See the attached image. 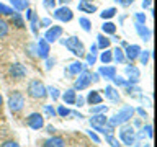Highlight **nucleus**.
Instances as JSON below:
<instances>
[{"label": "nucleus", "mask_w": 157, "mask_h": 147, "mask_svg": "<svg viewBox=\"0 0 157 147\" xmlns=\"http://www.w3.org/2000/svg\"><path fill=\"white\" fill-rule=\"evenodd\" d=\"M141 5H142V8H151V5H152V0H142L141 2Z\"/></svg>", "instance_id": "nucleus-53"}, {"label": "nucleus", "mask_w": 157, "mask_h": 147, "mask_svg": "<svg viewBox=\"0 0 157 147\" xmlns=\"http://www.w3.org/2000/svg\"><path fill=\"white\" fill-rule=\"evenodd\" d=\"M29 26H31V31L33 34H38V15L33 12L31 18H29Z\"/></svg>", "instance_id": "nucleus-35"}, {"label": "nucleus", "mask_w": 157, "mask_h": 147, "mask_svg": "<svg viewBox=\"0 0 157 147\" xmlns=\"http://www.w3.org/2000/svg\"><path fill=\"white\" fill-rule=\"evenodd\" d=\"M132 116H134V108H132V106H123L115 116L108 119V124L113 126V127L121 126V124H126V123L131 121Z\"/></svg>", "instance_id": "nucleus-2"}, {"label": "nucleus", "mask_w": 157, "mask_h": 147, "mask_svg": "<svg viewBox=\"0 0 157 147\" xmlns=\"http://www.w3.org/2000/svg\"><path fill=\"white\" fill-rule=\"evenodd\" d=\"M46 131L49 132V134H54V132H56V127L54 126H46Z\"/></svg>", "instance_id": "nucleus-58"}, {"label": "nucleus", "mask_w": 157, "mask_h": 147, "mask_svg": "<svg viewBox=\"0 0 157 147\" xmlns=\"http://www.w3.org/2000/svg\"><path fill=\"white\" fill-rule=\"evenodd\" d=\"M8 108L12 113H20L25 108V96L21 92H13L8 96Z\"/></svg>", "instance_id": "nucleus-5"}, {"label": "nucleus", "mask_w": 157, "mask_h": 147, "mask_svg": "<svg viewBox=\"0 0 157 147\" xmlns=\"http://www.w3.org/2000/svg\"><path fill=\"white\" fill-rule=\"evenodd\" d=\"M82 2H92V0H82Z\"/></svg>", "instance_id": "nucleus-62"}, {"label": "nucleus", "mask_w": 157, "mask_h": 147, "mask_svg": "<svg viewBox=\"0 0 157 147\" xmlns=\"http://www.w3.org/2000/svg\"><path fill=\"white\" fill-rule=\"evenodd\" d=\"M123 51H124V56H126L128 61L132 62V61H136V59H137V56H139V52L142 51V49H141L139 44H128Z\"/></svg>", "instance_id": "nucleus-13"}, {"label": "nucleus", "mask_w": 157, "mask_h": 147, "mask_svg": "<svg viewBox=\"0 0 157 147\" xmlns=\"http://www.w3.org/2000/svg\"><path fill=\"white\" fill-rule=\"evenodd\" d=\"M46 61V70H51V69L54 67V64H56V59H51V57H48V59H44Z\"/></svg>", "instance_id": "nucleus-49"}, {"label": "nucleus", "mask_w": 157, "mask_h": 147, "mask_svg": "<svg viewBox=\"0 0 157 147\" xmlns=\"http://www.w3.org/2000/svg\"><path fill=\"white\" fill-rule=\"evenodd\" d=\"M8 31H10V26H8V23L5 21V20H2V18H0V39L7 38V36H8Z\"/></svg>", "instance_id": "nucleus-31"}, {"label": "nucleus", "mask_w": 157, "mask_h": 147, "mask_svg": "<svg viewBox=\"0 0 157 147\" xmlns=\"http://www.w3.org/2000/svg\"><path fill=\"white\" fill-rule=\"evenodd\" d=\"M74 105H75V106H78V108H80V106H83V105H85V98H83V96H80V95H78V96H75V103H74Z\"/></svg>", "instance_id": "nucleus-50"}, {"label": "nucleus", "mask_w": 157, "mask_h": 147, "mask_svg": "<svg viewBox=\"0 0 157 147\" xmlns=\"http://www.w3.org/2000/svg\"><path fill=\"white\" fill-rule=\"evenodd\" d=\"M12 24H13V26H17V28H25V20L21 17V13L13 12V15H12Z\"/></svg>", "instance_id": "nucleus-28"}, {"label": "nucleus", "mask_w": 157, "mask_h": 147, "mask_svg": "<svg viewBox=\"0 0 157 147\" xmlns=\"http://www.w3.org/2000/svg\"><path fill=\"white\" fill-rule=\"evenodd\" d=\"M123 88H124V93H126L128 96H131V98H139V100L142 98V90H141L137 85H131V83H128V85L123 87Z\"/></svg>", "instance_id": "nucleus-19"}, {"label": "nucleus", "mask_w": 157, "mask_h": 147, "mask_svg": "<svg viewBox=\"0 0 157 147\" xmlns=\"http://www.w3.org/2000/svg\"><path fill=\"white\" fill-rule=\"evenodd\" d=\"M62 36V26H59V24H51L48 29H46V33H44V39L51 44V43H56L57 39H61Z\"/></svg>", "instance_id": "nucleus-8"}, {"label": "nucleus", "mask_w": 157, "mask_h": 147, "mask_svg": "<svg viewBox=\"0 0 157 147\" xmlns=\"http://www.w3.org/2000/svg\"><path fill=\"white\" fill-rule=\"evenodd\" d=\"M87 134H88V137H90V139H92L93 142H95V144H100V137H98V136H97L92 129H90V131H87Z\"/></svg>", "instance_id": "nucleus-48"}, {"label": "nucleus", "mask_w": 157, "mask_h": 147, "mask_svg": "<svg viewBox=\"0 0 157 147\" xmlns=\"http://www.w3.org/2000/svg\"><path fill=\"white\" fill-rule=\"evenodd\" d=\"M111 52H113V61H115L116 64H124V62H126V56H124V51H123V47L116 46Z\"/></svg>", "instance_id": "nucleus-23"}, {"label": "nucleus", "mask_w": 157, "mask_h": 147, "mask_svg": "<svg viewBox=\"0 0 157 147\" xmlns=\"http://www.w3.org/2000/svg\"><path fill=\"white\" fill-rule=\"evenodd\" d=\"M105 141L108 142V144H111V147H120V145H121V144H120V141L113 137V134H108V136H105Z\"/></svg>", "instance_id": "nucleus-42"}, {"label": "nucleus", "mask_w": 157, "mask_h": 147, "mask_svg": "<svg viewBox=\"0 0 157 147\" xmlns=\"http://www.w3.org/2000/svg\"><path fill=\"white\" fill-rule=\"evenodd\" d=\"M43 110H44V113H46V116H48V118H54V116L57 115L56 110H54L51 105H44V106H43Z\"/></svg>", "instance_id": "nucleus-41"}, {"label": "nucleus", "mask_w": 157, "mask_h": 147, "mask_svg": "<svg viewBox=\"0 0 157 147\" xmlns=\"http://www.w3.org/2000/svg\"><path fill=\"white\" fill-rule=\"evenodd\" d=\"M49 52H51V46L44 38H39V41L36 43V56L41 59H48Z\"/></svg>", "instance_id": "nucleus-11"}, {"label": "nucleus", "mask_w": 157, "mask_h": 147, "mask_svg": "<svg viewBox=\"0 0 157 147\" xmlns=\"http://www.w3.org/2000/svg\"><path fill=\"white\" fill-rule=\"evenodd\" d=\"M61 96H62V100H64V103H66V105H74V103H75L77 93H75V90H74V88H69V90H66Z\"/></svg>", "instance_id": "nucleus-24"}, {"label": "nucleus", "mask_w": 157, "mask_h": 147, "mask_svg": "<svg viewBox=\"0 0 157 147\" xmlns=\"http://www.w3.org/2000/svg\"><path fill=\"white\" fill-rule=\"evenodd\" d=\"M59 43L62 44L64 47H67L69 51H71L74 56H77L78 59H82V57H85V46H83V43L78 39L77 36H69L66 39H57Z\"/></svg>", "instance_id": "nucleus-1"}, {"label": "nucleus", "mask_w": 157, "mask_h": 147, "mask_svg": "<svg viewBox=\"0 0 157 147\" xmlns=\"http://www.w3.org/2000/svg\"><path fill=\"white\" fill-rule=\"evenodd\" d=\"M97 51H98V46H97V43H95V44H92V46H90V52L92 54H97Z\"/></svg>", "instance_id": "nucleus-57"}, {"label": "nucleus", "mask_w": 157, "mask_h": 147, "mask_svg": "<svg viewBox=\"0 0 157 147\" xmlns=\"http://www.w3.org/2000/svg\"><path fill=\"white\" fill-rule=\"evenodd\" d=\"M28 51H29V54H31V56H34V54H36V44H29V46H28Z\"/></svg>", "instance_id": "nucleus-55"}, {"label": "nucleus", "mask_w": 157, "mask_h": 147, "mask_svg": "<svg viewBox=\"0 0 157 147\" xmlns=\"http://www.w3.org/2000/svg\"><path fill=\"white\" fill-rule=\"evenodd\" d=\"M31 15H33V10L31 8H26V20L29 21V18H31Z\"/></svg>", "instance_id": "nucleus-59"}, {"label": "nucleus", "mask_w": 157, "mask_h": 147, "mask_svg": "<svg viewBox=\"0 0 157 147\" xmlns=\"http://www.w3.org/2000/svg\"><path fill=\"white\" fill-rule=\"evenodd\" d=\"M142 131H144L147 139H152V124H146L144 127H142Z\"/></svg>", "instance_id": "nucleus-45"}, {"label": "nucleus", "mask_w": 157, "mask_h": 147, "mask_svg": "<svg viewBox=\"0 0 157 147\" xmlns=\"http://www.w3.org/2000/svg\"><path fill=\"white\" fill-rule=\"evenodd\" d=\"M56 2L62 3V5H66V3H69V2H72V0H56Z\"/></svg>", "instance_id": "nucleus-60"}, {"label": "nucleus", "mask_w": 157, "mask_h": 147, "mask_svg": "<svg viewBox=\"0 0 157 147\" xmlns=\"http://www.w3.org/2000/svg\"><path fill=\"white\" fill-rule=\"evenodd\" d=\"M78 10L83 13H95L97 12V5H93L92 2H80L78 3Z\"/></svg>", "instance_id": "nucleus-26"}, {"label": "nucleus", "mask_w": 157, "mask_h": 147, "mask_svg": "<svg viewBox=\"0 0 157 147\" xmlns=\"http://www.w3.org/2000/svg\"><path fill=\"white\" fill-rule=\"evenodd\" d=\"M78 24H80L82 29H83V31H87V33L92 29V21L87 17H80V18H78Z\"/></svg>", "instance_id": "nucleus-32"}, {"label": "nucleus", "mask_w": 157, "mask_h": 147, "mask_svg": "<svg viewBox=\"0 0 157 147\" xmlns=\"http://www.w3.org/2000/svg\"><path fill=\"white\" fill-rule=\"evenodd\" d=\"M108 123V118H106V113H98V115H92L90 118V126L95 127V126H105Z\"/></svg>", "instance_id": "nucleus-20"}, {"label": "nucleus", "mask_w": 157, "mask_h": 147, "mask_svg": "<svg viewBox=\"0 0 157 147\" xmlns=\"http://www.w3.org/2000/svg\"><path fill=\"white\" fill-rule=\"evenodd\" d=\"M44 147H66V142H64L62 137L52 136V137L44 141Z\"/></svg>", "instance_id": "nucleus-21"}, {"label": "nucleus", "mask_w": 157, "mask_h": 147, "mask_svg": "<svg viewBox=\"0 0 157 147\" xmlns=\"http://www.w3.org/2000/svg\"><path fill=\"white\" fill-rule=\"evenodd\" d=\"M0 147H20L18 142H15V141H7V142H3Z\"/></svg>", "instance_id": "nucleus-51"}, {"label": "nucleus", "mask_w": 157, "mask_h": 147, "mask_svg": "<svg viewBox=\"0 0 157 147\" xmlns=\"http://www.w3.org/2000/svg\"><path fill=\"white\" fill-rule=\"evenodd\" d=\"M134 111H137V115H139V116H142V118H147V113H146L144 108H137V110H134Z\"/></svg>", "instance_id": "nucleus-54"}, {"label": "nucleus", "mask_w": 157, "mask_h": 147, "mask_svg": "<svg viewBox=\"0 0 157 147\" xmlns=\"http://www.w3.org/2000/svg\"><path fill=\"white\" fill-rule=\"evenodd\" d=\"M120 139L123 141V144L124 145H132L134 142H137L136 139V131H134V127H132L131 124H121L120 126Z\"/></svg>", "instance_id": "nucleus-4"}, {"label": "nucleus", "mask_w": 157, "mask_h": 147, "mask_svg": "<svg viewBox=\"0 0 157 147\" xmlns=\"http://www.w3.org/2000/svg\"><path fill=\"white\" fill-rule=\"evenodd\" d=\"M0 15H3V17H12L13 8L8 7V5H5V3H0Z\"/></svg>", "instance_id": "nucleus-36"}, {"label": "nucleus", "mask_w": 157, "mask_h": 147, "mask_svg": "<svg viewBox=\"0 0 157 147\" xmlns=\"http://www.w3.org/2000/svg\"><path fill=\"white\" fill-rule=\"evenodd\" d=\"M85 61H87V66H95L97 64V54L87 52L85 54Z\"/></svg>", "instance_id": "nucleus-40"}, {"label": "nucleus", "mask_w": 157, "mask_h": 147, "mask_svg": "<svg viewBox=\"0 0 157 147\" xmlns=\"http://www.w3.org/2000/svg\"><path fill=\"white\" fill-rule=\"evenodd\" d=\"M90 77H92V82H95V83L100 82V74H98V72H95V74H90Z\"/></svg>", "instance_id": "nucleus-52"}, {"label": "nucleus", "mask_w": 157, "mask_h": 147, "mask_svg": "<svg viewBox=\"0 0 157 147\" xmlns=\"http://www.w3.org/2000/svg\"><path fill=\"white\" fill-rule=\"evenodd\" d=\"M108 111V106L106 105H93V106H90V113L92 115H98V113H106Z\"/></svg>", "instance_id": "nucleus-34"}, {"label": "nucleus", "mask_w": 157, "mask_h": 147, "mask_svg": "<svg viewBox=\"0 0 157 147\" xmlns=\"http://www.w3.org/2000/svg\"><path fill=\"white\" fill-rule=\"evenodd\" d=\"M110 44H111V39H108L106 34L100 33L97 36V46H98V49H110Z\"/></svg>", "instance_id": "nucleus-25"}, {"label": "nucleus", "mask_w": 157, "mask_h": 147, "mask_svg": "<svg viewBox=\"0 0 157 147\" xmlns=\"http://www.w3.org/2000/svg\"><path fill=\"white\" fill-rule=\"evenodd\" d=\"M87 69L85 64H82L80 61H74L72 64H69V67H67V74L69 75H74V77H77L80 72H83Z\"/></svg>", "instance_id": "nucleus-15"}, {"label": "nucleus", "mask_w": 157, "mask_h": 147, "mask_svg": "<svg viewBox=\"0 0 157 147\" xmlns=\"http://www.w3.org/2000/svg\"><path fill=\"white\" fill-rule=\"evenodd\" d=\"M131 147H151V144H147V142H144V144H141V142H134Z\"/></svg>", "instance_id": "nucleus-56"}, {"label": "nucleus", "mask_w": 157, "mask_h": 147, "mask_svg": "<svg viewBox=\"0 0 157 147\" xmlns=\"http://www.w3.org/2000/svg\"><path fill=\"white\" fill-rule=\"evenodd\" d=\"M52 21H51V18H43L41 21H39V28H48V26H51Z\"/></svg>", "instance_id": "nucleus-47"}, {"label": "nucleus", "mask_w": 157, "mask_h": 147, "mask_svg": "<svg viewBox=\"0 0 157 147\" xmlns=\"http://www.w3.org/2000/svg\"><path fill=\"white\" fill-rule=\"evenodd\" d=\"M85 101H87V105H90V106L100 105V103H103V96H101V93L98 90H92V92H88Z\"/></svg>", "instance_id": "nucleus-16"}, {"label": "nucleus", "mask_w": 157, "mask_h": 147, "mask_svg": "<svg viewBox=\"0 0 157 147\" xmlns=\"http://www.w3.org/2000/svg\"><path fill=\"white\" fill-rule=\"evenodd\" d=\"M98 74L103 77V78H106V80H111L113 77L116 75V67H113V66H101L100 69H98Z\"/></svg>", "instance_id": "nucleus-18"}, {"label": "nucleus", "mask_w": 157, "mask_h": 147, "mask_svg": "<svg viewBox=\"0 0 157 147\" xmlns=\"http://www.w3.org/2000/svg\"><path fill=\"white\" fill-rule=\"evenodd\" d=\"M52 17L57 20V21H61V23H69V21H72V18H74V13H72V10L66 7V5H62V7H59L54 10V13H52Z\"/></svg>", "instance_id": "nucleus-7"}, {"label": "nucleus", "mask_w": 157, "mask_h": 147, "mask_svg": "<svg viewBox=\"0 0 157 147\" xmlns=\"http://www.w3.org/2000/svg\"><path fill=\"white\" fill-rule=\"evenodd\" d=\"M78 78L75 82H74V90H78V92H82V90H85V88H88L90 87V83H92V77H90V72L87 70H83V72H80L77 75Z\"/></svg>", "instance_id": "nucleus-6"}, {"label": "nucleus", "mask_w": 157, "mask_h": 147, "mask_svg": "<svg viewBox=\"0 0 157 147\" xmlns=\"http://www.w3.org/2000/svg\"><path fill=\"white\" fill-rule=\"evenodd\" d=\"M3 105V98H2V95H0V106Z\"/></svg>", "instance_id": "nucleus-61"}, {"label": "nucleus", "mask_w": 157, "mask_h": 147, "mask_svg": "<svg viewBox=\"0 0 157 147\" xmlns=\"http://www.w3.org/2000/svg\"><path fill=\"white\" fill-rule=\"evenodd\" d=\"M103 92H105V98H106V100H110L113 103H120L121 95H120V92H118V88L111 87V85H106Z\"/></svg>", "instance_id": "nucleus-14"}, {"label": "nucleus", "mask_w": 157, "mask_h": 147, "mask_svg": "<svg viewBox=\"0 0 157 147\" xmlns=\"http://www.w3.org/2000/svg\"><path fill=\"white\" fill-rule=\"evenodd\" d=\"M8 74H10V75H12L13 78L20 80V78H25V77H26V67H25L23 64L15 62V64H12V66H10Z\"/></svg>", "instance_id": "nucleus-12"}, {"label": "nucleus", "mask_w": 157, "mask_h": 147, "mask_svg": "<svg viewBox=\"0 0 157 147\" xmlns=\"http://www.w3.org/2000/svg\"><path fill=\"white\" fill-rule=\"evenodd\" d=\"M134 26H136V33L139 34L141 39H144V41H151L152 31H151L149 28L144 26V24H141V23H134Z\"/></svg>", "instance_id": "nucleus-17"}, {"label": "nucleus", "mask_w": 157, "mask_h": 147, "mask_svg": "<svg viewBox=\"0 0 157 147\" xmlns=\"http://www.w3.org/2000/svg\"><path fill=\"white\" fill-rule=\"evenodd\" d=\"M48 92H49V95H51L52 101H57L59 98H61V93H59V90H57L56 87H49V88H48Z\"/></svg>", "instance_id": "nucleus-38"}, {"label": "nucleus", "mask_w": 157, "mask_h": 147, "mask_svg": "<svg viewBox=\"0 0 157 147\" xmlns=\"http://www.w3.org/2000/svg\"><path fill=\"white\" fill-rule=\"evenodd\" d=\"M10 5L15 12H25L29 8V0H10Z\"/></svg>", "instance_id": "nucleus-22"}, {"label": "nucleus", "mask_w": 157, "mask_h": 147, "mask_svg": "<svg viewBox=\"0 0 157 147\" xmlns=\"http://www.w3.org/2000/svg\"><path fill=\"white\" fill-rule=\"evenodd\" d=\"M124 74H126V77H128V83H131V85H137V83H139L141 70L136 66H132V64L126 66L124 67Z\"/></svg>", "instance_id": "nucleus-10"}, {"label": "nucleus", "mask_w": 157, "mask_h": 147, "mask_svg": "<svg viewBox=\"0 0 157 147\" xmlns=\"http://www.w3.org/2000/svg\"><path fill=\"white\" fill-rule=\"evenodd\" d=\"M151 51H141L139 56H137V59H139V62L142 64V66H147L149 64V59H151Z\"/></svg>", "instance_id": "nucleus-33"}, {"label": "nucleus", "mask_w": 157, "mask_h": 147, "mask_svg": "<svg viewBox=\"0 0 157 147\" xmlns=\"http://www.w3.org/2000/svg\"><path fill=\"white\" fill-rule=\"evenodd\" d=\"M113 82H115V85L116 87H126L128 85V78H124V77H121V75H115L111 78Z\"/></svg>", "instance_id": "nucleus-37"}, {"label": "nucleus", "mask_w": 157, "mask_h": 147, "mask_svg": "<svg viewBox=\"0 0 157 147\" xmlns=\"http://www.w3.org/2000/svg\"><path fill=\"white\" fill-rule=\"evenodd\" d=\"M115 2L118 3V5H120V7H129V5H132V3H134V0H115Z\"/></svg>", "instance_id": "nucleus-46"}, {"label": "nucleus", "mask_w": 157, "mask_h": 147, "mask_svg": "<svg viewBox=\"0 0 157 147\" xmlns=\"http://www.w3.org/2000/svg\"><path fill=\"white\" fill-rule=\"evenodd\" d=\"M26 124L28 127H31L34 131H39L44 127V116L39 115V113H31L28 118H26Z\"/></svg>", "instance_id": "nucleus-9"}, {"label": "nucleus", "mask_w": 157, "mask_h": 147, "mask_svg": "<svg viewBox=\"0 0 157 147\" xmlns=\"http://www.w3.org/2000/svg\"><path fill=\"white\" fill-rule=\"evenodd\" d=\"M116 13H118V10L115 7H110V8H105L100 13V18L101 20H111L113 17H116Z\"/></svg>", "instance_id": "nucleus-29"}, {"label": "nucleus", "mask_w": 157, "mask_h": 147, "mask_svg": "<svg viewBox=\"0 0 157 147\" xmlns=\"http://www.w3.org/2000/svg\"><path fill=\"white\" fill-rule=\"evenodd\" d=\"M100 61L103 64H110L113 61V52L110 51V49H103V52L100 54Z\"/></svg>", "instance_id": "nucleus-30"}, {"label": "nucleus", "mask_w": 157, "mask_h": 147, "mask_svg": "<svg viewBox=\"0 0 157 147\" xmlns=\"http://www.w3.org/2000/svg\"><path fill=\"white\" fill-rule=\"evenodd\" d=\"M43 7L46 10H54L56 8V0H43Z\"/></svg>", "instance_id": "nucleus-44"}, {"label": "nucleus", "mask_w": 157, "mask_h": 147, "mask_svg": "<svg viewBox=\"0 0 157 147\" xmlns=\"http://www.w3.org/2000/svg\"><path fill=\"white\" fill-rule=\"evenodd\" d=\"M101 33L103 34H115L116 33V24L105 20V23L101 24Z\"/></svg>", "instance_id": "nucleus-27"}, {"label": "nucleus", "mask_w": 157, "mask_h": 147, "mask_svg": "<svg viewBox=\"0 0 157 147\" xmlns=\"http://www.w3.org/2000/svg\"><path fill=\"white\" fill-rule=\"evenodd\" d=\"M134 23L144 24V23H146V15L141 13V12H136V13H134Z\"/></svg>", "instance_id": "nucleus-43"}, {"label": "nucleus", "mask_w": 157, "mask_h": 147, "mask_svg": "<svg viewBox=\"0 0 157 147\" xmlns=\"http://www.w3.org/2000/svg\"><path fill=\"white\" fill-rule=\"evenodd\" d=\"M56 113H57V115L61 116V118H66V116H69V115H71V110H69L67 106L61 105V106H59L57 110H56Z\"/></svg>", "instance_id": "nucleus-39"}, {"label": "nucleus", "mask_w": 157, "mask_h": 147, "mask_svg": "<svg viewBox=\"0 0 157 147\" xmlns=\"http://www.w3.org/2000/svg\"><path fill=\"white\" fill-rule=\"evenodd\" d=\"M28 95L31 98H34V100H44L48 96V87L41 80L33 78L28 83Z\"/></svg>", "instance_id": "nucleus-3"}]
</instances>
